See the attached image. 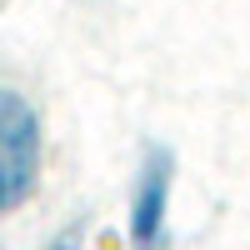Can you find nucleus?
Here are the masks:
<instances>
[{
    "label": "nucleus",
    "mask_w": 250,
    "mask_h": 250,
    "mask_svg": "<svg viewBox=\"0 0 250 250\" xmlns=\"http://www.w3.org/2000/svg\"><path fill=\"white\" fill-rule=\"evenodd\" d=\"M40 170V125L15 90H0V215L35 190Z\"/></svg>",
    "instance_id": "f257e3e1"
},
{
    "label": "nucleus",
    "mask_w": 250,
    "mask_h": 250,
    "mask_svg": "<svg viewBox=\"0 0 250 250\" xmlns=\"http://www.w3.org/2000/svg\"><path fill=\"white\" fill-rule=\"evenodd\" d=\"M170 155L155 150L150 160L140 165L135 180V200H130V240L135 250H155L165 235V210H170Z\"/></svg>",
    "instance_id": "f03ea898"
},
{
    "label": "nucleus",
    "mask_w": 250,
    "mask_h": 250,
    "mask_svg": "<svg viewBox=\"0 0 250 250\" xmlns=\"http://www.w3.org/2000/svg\"><path fill=\"white\" fill-rule=\"evenodd\" d=\"M50 250H75V240H55V245H50Z\"/></svg>",
    "instance_id": "7ed1b4c3"
}]
</instances>
